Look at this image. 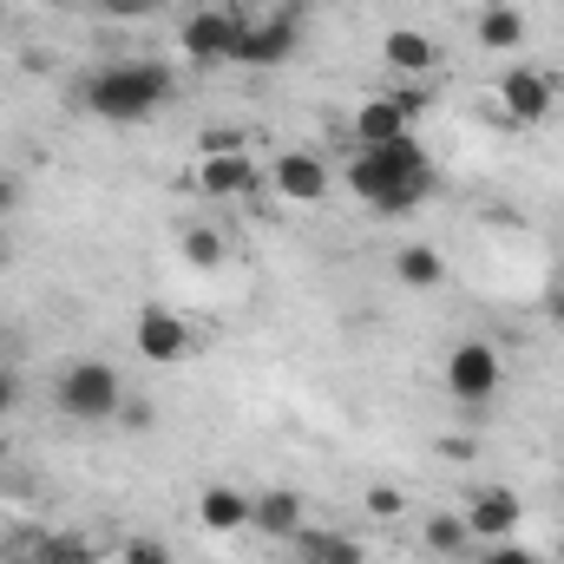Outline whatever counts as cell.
I'll return each instance as SVG.
<instances>
[{"label":"cell","instance_id":"cell-1","mask_svg":"<svg viewBox=\"0 0 564 564\" xmlns=\"http://www.w3.org/2000/svg\"><path fill=\"white\" fill-rule=\"evenodd\" d=\"M341 184H348L368 210H381V217H408L414 204H426V191H433V164H426V151L414 139L361 144L355 164L341 171Z\"/></svg>","mask_w":564,"mask_h":564},{"label":"cell","instance_id":"cell-2","mask_svg":"<svg viewBox=\"0 0 564 564\" xmlns=\"http://www.w3.org/2000/svg\"><path fill=\"white\" fill-rule=\"evenodd\" d=\"M177 93V73L164 59H112L86 79V112L99 126H144Z\"/></svg>","mask_w":564,"mask_h":564},{"label":"cell","instance_id":"cell-3","mask_svg":"<svg viewBox=\"0 0 564 564\" xmlns=\"http://www.w3.org/2000/svg\"><path fill=\"white\" fill-rule=\"evenodd\" d=\"M53 401H59V414L66 421H119V408H126V381H119V368H106V361H73L66 375H59V388H53Z\"/></svg>","mask_w":564,"mask_h":564},{"label":"cell","instance_id":"cell-4","mask_svg":"<svg viewBox=\"0 0 564 564\" xmlns=\"http://www.w3.org/2000/svg\"><path fill=\"white\" fill-rule=\"evenodd\" d=\"M243 13L237 7H197L184 26H177V53L191 59V66H224V59H237V40H243Z\"/></svg>","mask_w":564,"mask_h":564},{"label":"cell","instance_id":"cell-5","mask_svg":"<svg viewBox=\"0 0 564 564\" xmlns=\"http://www.w3.org/2000/svg\"><path fill=\"white\" fill-rule=\"evenodd\" d=\"M499 381H506V361H499L492 341H459V348L446 355V394H453L459 408H486V401L499 394Z\"/></svg>","mask_w":564,"mask_h":564},{"label":"cell","instance_id":"cell-6","mask_svg":"<svg viewBox=\"0 0 564 564\" xmlns=\"http://www.w3.org/2000/svg\"><path fill=\"white\" fill-rule=\"evenodd\" d=\"M552 106H558V86H552V73L545 66H506L499 73V112L512 119V126H539V119H552Z\"/></svg>","mask_w":564,"mask_h":564},{"label":"cell","instance_id":"cell-7","mask_svg":"<svg viewBox=\"0 0 564 564\" xmlns=\"http://www.w3.org/2000/svg\"><path fill=\"white\" fill-rule=\"evenodd\" d=\"M191 184H197L204 197H250L257 184H270V171H263L250 151H204L197 171H191Z\"/></svg>","mask_w":564,"mask_h":564},{"label":"cell","instance_id":"cell-8","mask_svg":"<svg viewBox=\"0 0 564 564\" xmlns=\"http://www.w3.org/2000/svg\"><path fill=\"white\" fill-rule=\"evenodd\" d=\"M132 348H139L144 361H158V368H171V361H184L191 355V322L177 315V308H139V322H132Z\"/></svg>","mask_w":564,"mask_h":564},{"label":"cell","instance_id":"cell-9","mask_svg":"<svg viewBox=\"0 0 564 564\" xmlns=\"http://www.w3.org/2000/svg\"><path fill=\"white\" fill-rule=\"evenodd\" d=\"M519 519H525V506H519L512 486H486V492H473V506H466V532H473V545H499V539H512Z\"/></svg>","mask_w":564,"mask_h":564},{"label":"cell","instance_id":"cell-10","mask_svg":"<svg viewBox=\"0 0 564 564\" xmlns=\"http://www.w3.org/2000/svg\"><path fill=\"white\" fill-rule=\"evenodd\" d=\"M328 177H335V171H328L315 151H282L276 164H270V184H276L289 204H322V197H328Z\"/></svg>","mask_w":564,"mask_h":564},{"label":"cell","instance_id":"cell-11","mask_svg":"<svg viewBox=\"0 0 564 564\" xmlns=\"http://www.w3.org/2000/svg\"><path fill=\"white\" fill-rule=\"evenodd\" d=\"M295 53V13H270V20H250L243 40H237V66H282Z\"/></svg>","mask_w":564,"mask_h":564},{"label":"cell","instance_id":"cell-12","mask_svg":"<svg viewBox=\"0 0 564 564\" xmlns=\"http://www.w3.org/2000/svg\"><path fill=\"white\" fill-rule=\"evenodd\" d=\"M250 506H257V492L204 486V492H197V525H204V532H217V539H237V532H250Z\"/></svg>","mask_w":564,"mask_h":564},{"label":"cell","instance_id":"cell-13","mask_svg":"<svg viewBox=\"0 0 564 564\" xmlns=\"http://www.w3.org/2000/svg\"><path fill=\"white\" fill-rule=\"evenodd\" d=\"M408 119H414V99H361L355 106V144H394V139H414L408 132Z\"/></svg>","mask_w":564,"mask_h":564},{"label":"cell","instance_id":"cell-14","mask_svg":"<svg viewBox=\"0 0 564 564\" xmlns=\"http://www.w3.org/2000/svg\"><path fill=\"white\" fill-rule=\"evenodd\" d=\"M250 525H257L263 539H295V532H302V492H289V486L257 492V506H250Z\"/></svg>","mask_w":564,"mask_h":564},{"label":"cell","instance_id":"cell-15","mask_svg":"<svg viewBox=\"0 0 564 564\" xmlns=\"http://www.w3.org/2000/svg\"><path fill=\"white\" fill-rule=\"evenodd\" d=\"M177 257H184L191 270H224V263H230V237L210 230V224H184V230H177Z\"/></svg>","mask_w":564,"mask_h":564},{"label":"cell","instance_id":"cell-16","mask_svg":"<svg viewBox=\"0 0 564 564\" xmlns=\"http://www.w3.org/2000/svg\"><path fill=\"white\" fill-rule=\"evenodd\" d=\"M394 282L401 289H440L446 282V257L433 243H408V250H394Z\"/></svg>","mask_w":564,"mask_h":564},{"label":"cell","instance_id":"cell-17","mask_svg":"<svg viewBox=\"0 0 564 564\" xmlns=\"http://www.w3.org/2000/svg\"><path fill=\"white\" fill-rule=\"evenodd\" d=\"M519 40H525V13H519L512 0H492V7L479 13V46H486V53H512Z\"/></svg>","mask_w":564,"mask_h":564},{"label":"cell","instance_id":"cell-18","mask_svg":"<svg viewBox=\"0 0 564 564\" xmlns=\"http://www.w3.org/2000/svg\"><path fill=\"white\" fill-rule=\"evenodd\" d=\"M381 59H388V73H426L440 53H433V40L414 33V26H394L388 40H381Z\"/></svg>","mask_w":564,"mask_h":564},{"label":"cell","instance_id":"cell-19","mask_svg":"<svg viewBox=\"0 0 564 564\" xmlns=\"http://www.w3.org/2000/svg\"><path fill=\"white\" fill-rule=\"evenodd\" d=\"M426 552H440V558H459V552H473V532H466V512H433L426 519Z\"/></svg>","mask_w":564,"mask_h":564},{"label":"cell","instance_id":"cell-20","mask_svg":"<svg viewBox=\"0 0 564 564\" xmlns=\"http://www.w3.org/2000/svg\"><path fill=\"white\" fill-rule=\"evenodd\" d=\"M295 545H302V558L308 564H368L361 558V545L341 539V532H295Z\"/></svg>","mask_w":564,"mask_h":564},{"label":"cell","instance_id":"cell-21","mask_svg":"<svg viewBox=\"0 0 564 564\" xmlns=\"http://www.w3.org/2000/svg\"><path fill=\"white\" fill-rule=\"evenodd\" d=\"M40 564H86V539H73V532L40 539Z\"/></svg>","mask_w":564,"mask_h":564},{"label":"cell","instance_id":"cell-22","mask_svg":"<svg viewBox=\"0 0 564 564\" xmlns=\"http://www.w3.org/2000/svg\"><path fill=\"white\" fill-rule=\"evenodd\" d=\"M401 506H408L401 486H368V512H375V519H401Z\"/></svg>","mask_w":564,"mask_h":564},{"label":"cell","instance_id":"cell-23","mask_svg":"<svg viewBox=\"0 0 564 564\" xmlns=\"http://www.w3.org/2000/svg\"><path fill=\"white\" fill-rule=\"evenodd\" d=\"M119 558H126V564H177L158 539H126V552H119Z\"/></svg>","mask_w":564,"mask_h":564},{"label":"cell","instance_id":"cell-24","mask_svg":"<svg viewBox=\"0 0 564 564\" xmlns=\"http://www.w3.org/2000/svg\"><path fill=\"white\" fill-rule=\"evenodd\" d=\"M479 564H539L525 545H512V539H499V545H486V558Z\"/></svg>","mask_w":564,"mask_h":564},{"label":"cell","instance_id":"cell-25","mask_svg":"<svg viewBox=\"0 0 564 564\" xmlns=\"http://www.w3.org/2000/svg\"><path fill=\"white\" fill-rule=\"evenodd\" d=\"M204 151H243V132L237 126H210L204 132Z\"/></svg>","mask_w":564,"mask_h":564},{"label":"cell","instance_id":"cell-26","mask_svg":"<svg viewBox=\"0 0 564 564\" xmlns=\"http://www.w3.org/2000/svg\"><path fill=\"white\" fill-rule=\"evenodd\" d=\"M13 210H20V177H13V171H0V224H7Z\"/></svg>","mask_w":564,"mask_h":564},{"label":"cell","instance_id":"cell-27","mask_svg":"<svg viewBox=\"0 0 564 564\" xmlns=\"http://www.w3.org/2000/svg\"><path fill=\"white\" fill-rule=\"evenodd\" d=\"M119 421L132 426V433H144V426H151V408H144V401H132V394H126V408H119Z\"/></svg>","mask_w":564,"mask_h":564},{"label":"cell","instance_id":"cell-28","mask_svg":"<svg viewBox=\"0 0 564 564\" xmlns=\"http://www.w3.org/2000/svg\"><path fill=\"white\" fill-rule=\"evenodd\" d=\"M99 7H106V13H126V20H132V13H151V7H164V0H99Z\"/></svg>","mask_w":564,"mask_h":564},{"label":"cell","instance_id":"cell-29","mask_svg":"<svg viewBox=\"0 0 564 564\" xmlns=\"http://www.w3.org/2000/svg\"><path fill=\"white\" fill-rule=\"evenodd\" d=\"M440 453H446V459H473V440H466V433H446Z\"/></svg>","mask_w":564,"mask_h":564},{"label":"cell","instance_id":"cell-30","mask_svg":"<svg viewBox=\"0 0 564 564\" xmlns=\"http://www.w3.org/2000/svg\"><path fill=\"white\" fill-rule=\"evenodd\" d=\"M7 408H13V375L0 368V414H7Z\"/></svg>","mask_w":564,"mask_h":564},{"label":"cell","instance_id":"cell-31","mask_svg":"<svg viewBox=\"0 0 564 564\" xmlns=\"http://www.w3.org/2000/svg\"><path fill=\"white\" fill-rule=\"evenodd\" d=\"M7 263H13V237L0 230V270H7Z\"/></svg>","mask_w":564,"mask_h":564},{"label":"cell","instance_id":"cell-32","mask_svg":"<svg viewBox=\"0 0 564 564\" xmlns=\"http://www.w3.org/2000/svg\"><path fill=\"white\" fill-rule=\"evenodd\" d=\"M552 322H558V328H564V289H558V295H552Z\"/></svg>","mask_w":564,"mask_h":564},{"label":"cell","instance_id":"cell-33","mask_svg":"<svg viewBox=\"0 0 564 564\" xmlns=\"http://www.w3.org/2000/svg\"><path fill=\"white\" fill-rule=\"evenodd\" d=\"M119 564H126V558H119Z\"/></svg>","mask_w":564,"mask_h":564}]
</instances>
